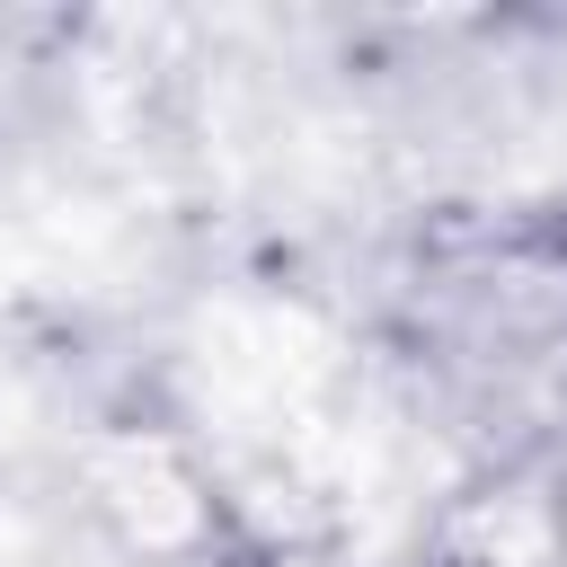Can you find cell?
Segmentation results:
<instances>
[{
    "instance_id": "6da1fadb",
    "label": "cell",
    "mask_w": 567,
    "mask_h": 567,
    "mask_svg": "<svg viewBox=\"0 0 567 567\" xmlns=\"http://www.w3.org/2000/svg\"><path fill=\"white\" fill-rule=\"evenodd\" d=\"M372 346L452 470L567 478V195H425L372 266Z\"/></svg>"
},
{
    "instance_id": "7a4b0ae2",
    "label": "cell",
    "mask_w": 567,
    "mask_h": 567,
    "mask_svg": "<svg viewBox=\"0 0 567 567\" xmlns=\"http://www.w3.org/2000/svg\"><path fill=\"white\" fill-rule=\"evenodd\" d=\"M71 487L124 567H213L257 523L230 496L213 443L142 390L89 416V434L71 452Z\"/></svg>"
},
{
    "instance_id": "3957f363",
    "label": "cell",
    "mask_w": 567,
    "mask_h": 567,
    "mask_svg": "<svg viewBox=\"0 0 567 567\" xmlns=\"http://www.w3.org/2000/svg\"><path fill=\"white\" fill-rule=\"evenodd\" d=\"M408 567H567V478L452 470L443 505L416 523Z\"/></svg>"
},
{
    "instance_id": "277c9868",
    "label": "cell",
    "mask_w": 567,
    "mask_h": 567,
    "mask_svg": "<svg viewBox=\"0 0 567 567\" xmlns=\"http://www.w3.org/2000/svg\"><path fill=\"white\" fill-rule=\"evenodd\" d=\"M213 567H354L346 558V540H328V532H301V523H248Z\"/></svg>"
}]
</instances>
